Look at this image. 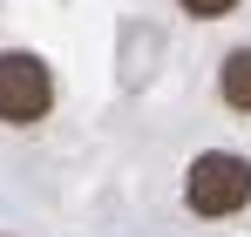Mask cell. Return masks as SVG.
Segmentation results:
<instances>
[{"label": "cell", "mask_w": 251, "mask_h": 237, "mask_svg": "<svg viewBox=\"0 0 251 237\" xmlns=\"http://www.w3.org/2000/svg\"><path fill=\"white\" fill-rule=\"evenodd\" d=\"M183 203H190L197 217H238V210L251 203V163L231 156V149L197 156L190 176H183Z\"/></svg>", "instance_id": "cell-1"}, {"label": "cell", "mask_w": 251, "mask_h": 237, "mask_svg": "<svg viewBox=\"0 0 251 237\" xmlns=\"http://www.w3.org/2000/svg\"><path fill=\"white\" fill-rule=\"evenodd\" d=\"M54 102V81L34 54H0V122H41Z\"/></svg>", "instance_id": "cell-2"}, {"label": "cell", "mask_w": 251, "mask_h": 237, "mask_svg": "<svg viewBox=\"0 0 251 237\" xmlns=\"http://www.w3.org/2000/svg\"><path fill=\"white\" fill-rule=\"evenodd\" d=\"M224 102L251 116V47H238V54H224Z\"/></svg>", "instance_id": "cell-3"}, {"label": "cell", "mask_w": 251, "mask_h": 237, "mask_svg": "<svg viewBox=\"0 0 251 237\" xmlns=\"http://www.w3.org/2000/svg\"><path fill=\"white\" fill-rule=\"evenodd\" d=\"M183 7H190V14H197V21H217V14H231V7H238V0H183Z\"/></svg>", "instance_id": "cell-4"}]
</instances>
